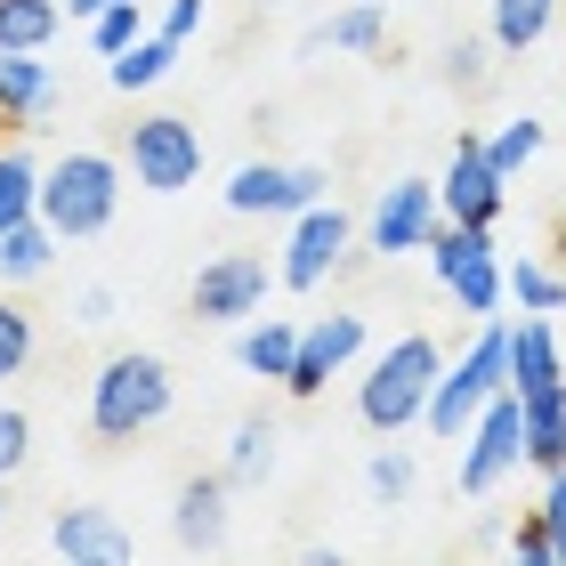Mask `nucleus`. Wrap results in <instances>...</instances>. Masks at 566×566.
<instances>
[{"label":"nucleus","mask_w":566,"mask_h":566,"mask_svg":"<svg viewBox=\"0 0 566 566\" xmlns=\"http://www.w3.org/2000/svg\"><path fill=\"white\" fill-rule=\"evenodd\" d=\"M114 211H122V163H114V154L73 146V154H57V163L41 170V219L57 227L65 243L106 235Z\"/></svg>","instance_id":"1"},{"label":"nucleus","mask_w":566,"mask_h":566,"mask_svg":"<svg viewBox=\"0 0 566 566\" xmlns=\"http://www.w3.org/2000/svg\"><path fill=\"white\" fill-rule=\"evenodd\" d=\"M170 413V365L154 348H122L106 356V373L90 380V429L106 437V446H122V437H138Z\"/></svg>","instance_id":"2"},{"label":"nucleus","mask_w":566,"mask_h":566,"mask_svg":"<svg viewBox=\"0 0 566 566\" xmlns=\"http://www.w3.org/2000/svg\"><path fill=\"white\" fill-rule=\"evenodd\" d=\"M437 373H446V348H437L429 332H405V340L365 373V389H356V413H365V429L397 437L405 421H421V413H429Z\"/></svg>","instance_id":"3"},{"label":"nucleus","mask_w":566,"mask_h":566,"mask_svg":"<svg viewBox=\"0 0 566 566\" xmlns=\"http://www.w3.org/2000/svg\"><path fill=\"white\" fill-rule=\"evenodd\" d=\"M510 389V332L502 324H485L478 340H470V356H461L453 373H437V389H429V429L437 437H470V421L485 413V405H494Z\"/></svg>","instance_id":"4"},{"label":"nucleus","mask_w":566,"mask_h":566,"mask_svg":"<svg viewBox=\"0 0 566 566\" xmlns=\"http://www.w3.org/2000/svg\"><path fill=\"white\" fill-rule=\"evenodd\" d=\"M122 170L138 178L146 195H187L202 178V138L187 114H138L130 138H122Z\"/></svg>","instance_id":"5"},{"label":"nucleus","mask_w":566,"mask_h":566,"mask_svg":"<svg viewBox=\"0 0 566 566\" xmlns=\"http://www.w3.org/2000/svg\"><path fill=\"white\" fill-rule=\"evenodd\" d=\"M518 461H526V405H518V389H502L461 437V494H494Z\"/></svg>","instance_id":"6"},{"label":"nucleus","mask_w":566,"mask_h":566,"mask_svg":"<svg viewBox=\"0 0 566 566\" xmlns=\"http://www.w3.org/2000/svg\"><path fill=\"white\" fill-rule=\"evenodd\" d=\"M307 202H332V178L316 163H243L227 178V211L243 219H300Z\"/></svg>","instance_id":"7"},{"label":"nucleus","mask_w":566,"mask_h":566,"mask_svg":"<svg viewBox=\"0 0 566 566\" xmlns=\"http://www.w3.org/2000/svg\"><path fill=\"white\" fill-rule=\"evenodd\" d=\"M268 283H275V268H268V251H219V260H202V275H195V316L202 324H251L268 307Z\"/></svg>","instance_id":"8"},{"label":"nucleus","mask_w":566,"mask_h":566,"mask_svg":"<svg viewBox=\"0 0 566 566\" xmlns=\"http://www.w3.org/2000/svg\"><path fill=\"white\" fill-rule=\"evenodd\" d=\"M340 251H348V211H340V202H307V211L292 219V243H283V260H275V283H292V292H316V283L340 268Z\"/></svg>","instance_id":"9"},{"label":"nucleus","mask_w":566,"mask_h":566,"mask_svg":"<svg viewBox=\"0 0 566 566\" xmlns=\"http://www.w3.org/2000/svg\"><path fill=\"white\" fill-rule=\"evenodd\" d=\"M502 187L510 178L494 170V154H485V138H461L446 178H437V202H446V219H470V227H494L502 219Z\"/></svg>","instance_id":"10"},{"label":"nucleus","mask_w":566,"mask_h":566,"mask_svg":"<svg viewBox=\"0 0 566 566\" xmlns=\"http://www.w3.org/2000/svg\"><path fill=\"white\" fill-rule=\"evenodd\" d=\"M446 227V202H437L429 178H397L389 195L373 202V251H429V235Z\"/></svg>","instance_id":"11"},{"label":"nucleus","mask_w":566,"mask_h":566,"mask_svg":"<svg viewBox=\"0 0 566 566\" xmlns=\"http://www.w3.org/2000/svg\"><path fill=\"white\" fill-rule=\"evenodd\" d=\"M49 551L57 558H97V566H122V558H138V543H130V526L114 518V510H97V502H73V510H57L49 518Z\"/></svg>","instance_id":"12"},{"label":"nucleus","mask_w":566,"mask_h":566,"mask_svg":"<svg viewBox=\"0 0 566 566\" xmlns=\"http://www.w3.org/2000/svg\"><path fill=\"white\" fill-rule=\"evenodd\" d=\"M356 348H365V316H316V324H300V365H292L283 389H292V397H316Z\"/></svg>","instance_id":"13"},{"label":"nucleus","mask_w":566,"mask_h":566,"mask_svg":"<svg viewBox=\"0 0 566 566\" xmlns=\"http://www.w3.org/2000/svg\"><path fill=\"white\" fill-rule=\"evenodd\" d=\"M227 494H235V478H187L178 485V502H170V543L178 551H211L219 534H227Z\"/></svg>","instance_id":"14"},{"label":"nucleus","mask_w":566,"mask_h":566,"mask_svg":"<svg viewBox=\"0 0 566 566\" xmlns=\"http://www.w3.org/2000/svg\"><path fill=\"white\" fill-rule=\"evenodd\" d=\"M57 106V73L41 49H0V122H41Z\"/></svg>","instance_id":"15"},{"label":"nucleus","mask_w":566,"mask_h":566,"mask_svg":"<svg viewBox=\"0 0 566 566\" xmlns=\"http://www.w3.org/2000/svg\"><path fill=\"white\" fill-rule=\"evenodd\" d=\"M235 365H243L251 380H292V365H300V324H292V316H260V324H243Z\"/></svg>","instance_id":"16"},{"label":"nucleus","mask_w":566,"mask_h":566,"mask_svg":"<svg viewBox=\"0 0 566 566\" xmlns=\"http://www.w3.org/2000/svg\"><path fill=\"white\" fill-rule=\"evenodd\" d=\"M57 251H65V235H57L49 219L0 227V283H41L49 268H57Z\"/></svg>","instance_id":"17"},{"label":"nucleus","mask_w":566,"mask_h":566,"mask_svg":"<svg viewBox=\"0 0 566 566\" xmlns=\"http://www.w3.org/2000/svg\"><path fill=\"white\" fill-rule=\"evenodd\" d=\"M526 461L534 470H566V380L558 389H526Z\"/></svg>","instance_id":"18"},{"label":"nucleus","mask_w":566,"mask_h":566,"mask_svg":"<svg viewBox=\"0 0 566 566\" xmlns=\"http://www.w3.org/2000/svg\"><path fill=\"white\" fill-rule=\"evenodd\" d=\"M558 380H566V373H558V340H551V324H543V316H526L518 332H510V389L526 397V389H558Z\"/></svg>","instance_id":"19"},{"label":"nucleus","mask_w":566,"mask_h":566,"mask_svg":"<svg viewBox=\"0 0 566 566\" xmlns=\"http://www.w3.org/2000/svg\"><path fill=\"white\" fill-rule=\"evenodd\" d=\"M178 65V41L170 33H146V41H130V49H122V57H106V82L114 90H154V82H163V73Z\"/></svg>","instance_id":"20"},{"label":"nucleus","mask_w":566,"mask_h":566,"mask_svg":"<svg viewBox=\"0 0 566 566\" xmlns=\"http://www.w3.org/2000/svg\"><path fill=\"white\" fill-rule=\"evenodd\" d=\"M65 24V0H0V49H49Z\"/></svg>","instance_id":"21"},{"label":"nucleus","mask_w":566,"mask_h":566,"mask_svg":"<svg viewBox=\"0 0 566 566\" xmlns=\"http://www.w3.org/2000/svg\"><path fill=\"white\" fill-rule=\"evenodd\" d=\"M41 219V163L24 146H0V227Z\"/></svg>","instance_id":"22"},{"label":"nucleus","mask_w":566,"mask_h":566,"mask_svg":"<svg viewBox=\"0 0 566 566\" xmlns=\"http://www.w3.org/2000/svg\"><path fill=\"white\" fill-rule=\"evenodd\" d=\"M551 17H558V0H494V49H534L551 33Z\"/></svg>","instance_id":"23"},{"label":"nucleus","mask_w":566,"mask_h":566,"mask_svg":"<svg viewBox=\"0 0 566 566\" xmlns=\"http://www.w3.org/2000/svg\"><path fill=\"white\" fill-rule=\"evenodd\" d=\"M446 292L461 300V316H494L502 292H510V275H502V260H470V268H461V275L446 283Z\"/></svg>","instance_id":"24"},{"label":"nucleus","mask_w":566,"mask_h":566,"mask_svg":"<svg viewBox=\"0 0 566 566\" xmlns=\"http://www.w3.org/2000/svg\"><path fill=\"white\" fill-rule=\"evenodd\" d=\"M130 41H146V9H138V0H114V9L90 17V49H97V57H122Z\"/></svg>","instance_id":"25"},{"label":"nucleus","mask_w":566,"mask_h":566,"mask_svg":"<svg viewBox=\"0 0 566 566\" xmlns=\"http://www.w3.org/2000/svg\"><path fill=\"white\" fill-rule=\"evenodd\" d=\"M275 470V429L268 421H243L235 429V453H227V478H235V485H260Z\"/></svg>","instance_id":"26"},{"label":"nucleus","mask_w":566,"mask_h":566,"mask_svg":"<svg viewBox=\"0 0 566 566\" xmlns=\"http://www.w3.org/2000/svg\"><path fill=\"white\" fill-rule=\"evenodd\" d=\"M510 300H518L526 316H551V307H566V275H551V268L518 260V268H510Z\"/></svg>","instance_id":"27"},{"label":"nucleus","mask_w":566,"mask_h":566,"mask_svg":"<svg viewBox=\"0 0 566 566\" xmlns=\"http://www.w3.org/2000/svg\"><path fill=\"white\" fill-rule=\"evenodd\" d=\"M380 33H389V24H380V9H373V0H356V9H340L316 41H332V49H380Z\"/></svg>","instance_id":"28"},{"label":"nucleus","mask_w":566,"mask_h":566,"mask_svg":"<svg viewBox=\"0 0 566 566\" xmlns=\"http://www.w3.org/2000/svg\"><path fill=\"white\" fill-rule=\"evenodd\" d=\"M24 365H33V316L17 300H0V380H17Z\"/></svg>","instance_id":"29"},{"label":"nucleus","mask_w":566,"mask_h":566,"mask_svg":"<svg viewBox=\"0 0 566 566\" xmlns=\"http://www.w3.org/2000/svg\"><path fill=\"white\" fill-rule=\"evenodd\" d=\"M485 154H494V170L510 178L518 163H534V154H543V122H510L502 138H485Z\"/></svg>","instance_id":"30"},{"label":"nucleus","mask_w":566,"mask_h":566,"mask_svg":"<svg viewBox=\"0 0 566 566\" xmlns=\"http://www.w3.org/2000/svg\"><path fill=\"white\" fill-rule=\"evenodd\" d=\"M373 494L380 502H405V494H413V453H373Z\"/></svg>","instance_id":"31"},{"label":"nucleus","mask_w":566,"mask_h":566,"mask_svg":"<svg viewBox=\"0 0 566 566\" xmlns=\"http://www.w3.org/2000/svg\"><path fill=\"white\" fill-rule=\"evenodd\" d=\"M510 551H518L526 566H551L558 558V534H551V518L534 510V518H518V534H510Z\"/></svg>","instance_id":"32"},{"label":"nucleus","mask_w":566,"mask_h":566,"mask_svg":"<svg viewBox=\"0 0 566 566\" xmlns=\"http://www.w3.org/2000/svg\"><path fill=\"white\" fill-rule=\"evenodd\" d=\"M24 446H33V421H24L17 405H0V485H9V470L24 461Z\"/></svg>","instance_id":"33"},{"label":"nucleus","mask_w":566,"mask_h":566,"mask_svg":"<svg viewBox=\"0 0 566 566\" xmlns=\"http://www.w3.org/2000/svg\"><path fill=\"white\" fill-rule=\"evenodd\" d=\"M154 33H170L178 49H187V41L202 33V0H170V9H163V24H154Z\"/></svg>","instance_id":"34"},{"label":"nucleus","mask_w":566,"mask_h":566,"mask_svg":"<svg viewBox=\"0 0 566 566\" xmlns=\"http://www.w3.org/2000/svg\"><path fill=\"white\" fill-rule=\"evenodd\" d=\"M446 73H453V90H478V82H485V49H478V41H461L453 57H446Z\"/></svg>","instance_id":"35"},{"label":"nucleus","mask_w":566,"mask_h":566,"mask_svg":"<svg viewBox=\"0 0 566 566\" xmlns=\"http://www.w3.org/2000/svg\"><path fill=\"white\" fill-rule=\"evenodd\" d=\"M73 324H90V332H97V324H114V292H106V283H90V292L73 300Z\"/></svg>","instance_id":"36"},{"label":"nucleus","mask_w":566,"mask_h":566,"mask_svg":"<svg viewBox=\"0 0 566 566\" xmlns=\"http://www.w3.org/2000/svg\"><path fill=\"white\" fill-rule=\"evenodd\" d=\"M543 518L558 534V566H566V470H551V494H543Z\"/></svg>","instance_id":"37"},{"label":"nucleus","mask_w":566,"mask_h":566,"mask_svg":"<svg viewBox=\"0 0 566 566\" xmlns=\"http://www.w3.org/2000/svg\"><path fill=\"white\" fill-rule=\"evenodd\" d=\"M97 9H114V0H65V17H73V24H90Z\"/></svg>","instance_id":"38"},{"label":"nucleus","mask_w":566,"mask_h":566,"mask_svg":"<svg viewBox=\"0 0 566 566\" xmlns=\"http://www.w3.org/2000/svg\"><path fill=\"white\" fill-rule=\"evenodd\" d=\"M0 518H9V502H0Z\"/></svg>","instance_id":"39"},{"label":"nucleus","mask_w":566,"mask_h":566,"mask_svg":"<svg viewBox=\"0 0 566 566\" xmlns=\"http://www.w3.org/2000/svg\"><path fill=\"white\" fill-rule=\"evenodd\" d=\"M0 130H9V122H0Z\"/></svg>","instance_id":"40"}]
</instances>
